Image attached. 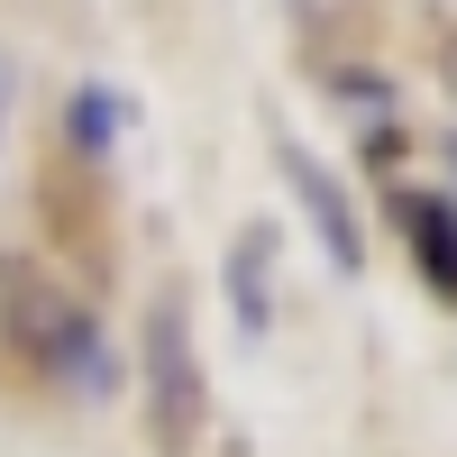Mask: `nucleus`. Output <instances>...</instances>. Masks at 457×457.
Segmentation results:
<instances>
[{
  "label": "nucleus",
  "instance_id": "nucleus-1",
  "mask_svg": "<svg viewBox=\"0 0 457 457\" xmlns=\"http://www.w3.org/2000/svg\"><path fill=\"white\" fill-rule=\"evenodd\" d=\"M0 329H10L19 366L37 385H55L73 403H110L120 394V348H110V329L83 293H64L55 275H37V265H0Z\"/></svg>",
  "mask_w": 457,
  "mask_h": 457
},
{
  "label": "nucleus",
  "instance_id": "nucleus-2",
  "mask_svg": "<svg viewBox=\"0 0 457 457\" xmlns=\"http://www.w3.org/2000/svg\"><path fill=\"white\" fill-rule=\"evenodd\" d=\"M137 366H146V421H156V448L183 457V448L202 439V348H193V312H183V293L146 302Z\"/></svg>",
  "mask_w": 457,
  "mask_h": 457
},
{
  "label": "nucleus",
  "instance_id": "nucleus-3",
  "mask_svg": "<svg viewBox=\"0 0 457 457\" xmlns=\"http://www.w3.org/2000/svg\"><path fill=\"white\" fill-rule=\"evenodd\" d=\"M275 165H284V183H293L302 220H312L320 256L338 265V275H366V220H357V202H348V183H338V174H329L302 137H275Z\"/></svg>",
  "mask_w": 457,
  "mask_h": 457
},
{
  "label": "nucleus",
  "instance_id": "nucleus-4",
  "mask_svg": "<svg viewBox=\"0 0 457 457\" xmlns=\"http://www.w3.org/2000/svg\"><path fill=\"white\" fill-rule=\"evenodd\" d=\"M228 320H238V338L275 329V228L265 220H247L228 238Z\"/></svg>",
  "mask_w": 457,
  "mask_h": 457
},
{
  "label": "nucleus",
  "instance_id": "nucleus-5",
  "mask_svg": "<svg viewBox=\"0 0 457 457\" xmlns=\"http://www.w3.org/2000/svg\"><path fill=\"white\" fill-rule=\"evenodd\" d=\"M394 228H403V247L421 256L430 293L457 302V202H448V193H403V202H394Z\"/></svg>",
  "mask_w": 457,
  "mask_h": 457
},
{
  "label": "nucleus",
  "instance_id": "nucleus-6",
  "mask_svg": "<svg viewBox=\"0 0 457 457\" xmlns=\"http://www.w3.org/2000/svg\"><path fill=\"white\" fill-rule=\"evenodd\" d=\"M64 137H73V156H120V137H129V101L110 92V83H73L64 101Z\"/></svg>",
  "mask_w": 457,
  "mask_h": 457
},
{
  "label": "nucleus",
  "instance_id": "nucleus-7",
  "mask_svg": "<svg viewBox=\"0 0 457 457\" xmlns=\"http://www.w3.org/2000/svg\"><path fill=\"white\" fill-rule=\"evenodd\" d=\"M10 110H19V55L0 46V137H10Z\"/></svg>",
  "mask_w": 457,
  "mask_h": 457
}]
</instances>
